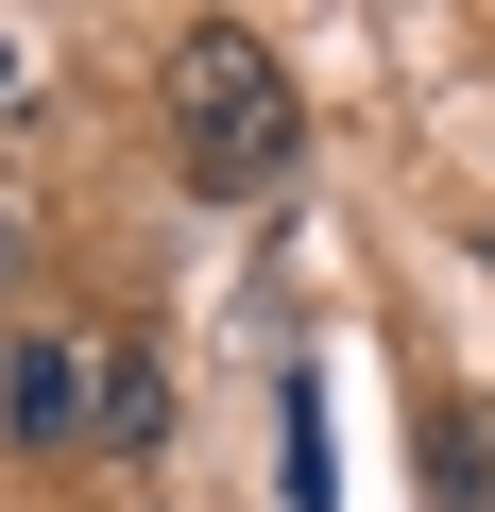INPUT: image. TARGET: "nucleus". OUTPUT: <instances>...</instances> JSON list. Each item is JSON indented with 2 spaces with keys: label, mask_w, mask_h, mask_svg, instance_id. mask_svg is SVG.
Segmentation results:
<instances>
[{
  "label": "nucleus",
  "mask_w": 495,
  "mask_h": 512,
  "mask_svg": "<svg viewBox=\"0 0 495 512\" xmlns=\"http://www.w3.org/2000/svg\"><path fill=\"white\" fill-rule=\"evenodd\" d=\"M171 154H188V188H291V154H308V103H291V69H274V35H239V18H205V35H171Z\"/></svg>",
  "instance_id": "nucleus-1"
},
{
  "label": "nucleus",
  "mask_w": 495,
  "mask_h": 512,
  "mask_svg": "<svg viewBox=\"0 0 495 512\" xmlns=\"http://www.w3.org/2000/svg\"><path fill=\"white\" fill-rule=\"evenodd\" d=\"M427 495L444 512H495V410H444L427 427Z\"/></svg>",
  "instance_id": "nucleus-3"
},
{
  "label": "nucleus",
  "mask_w": 495,
  "mask_h": 512,
  "mask_svg": "<svg viewBox=\"0 0 495 512\" xmlns=\"http://www.w3.org/2000/svg\"><path fill=\"white\" fill-rule=\"evenodd\" d=\"M154 427H171V393H154V359L120 342V359H103V427H86V444H120V461H154Z\"/></svg>",
  "instance_id": "nucleus-4"
},
{
  "label": "nucleus",
  "mask_w": 495,
  "mask_h": 512,
  "mask_svg": "<svg viewBox=\"0 0 495 512\" xmlns=\"http://www.w3.org/2000/svg\"><path fill=\"white\" fill-rule=\"evenodd\" d=\"M0 291H18V205H0Z\"/></svg>",
  "instance_id": "nucleus-6"
},
{
  "label": "nucleus",
  "mask_w": 495,
  "mask_h": 512,
  "mask_svg": "<svg viewBox=\"0 0 495 512\" xmlns=\"http://www.w3.org/2000/svg\"><path fill=\"white\" fill-rule=\"evenodd\" d=\"M86 427H103V359H86V342H52V325H35V342H18V359H0V444H18V461H69V444H86Z\"/></svg>",
  "instance_id": "nucleus-2"
},
{
  "label": "nucleus",
  "mask_w": 495,
  "mask_h": 512,
  "mask_svg": "<svg viewBox=\"0 0 495 512\" xmlns=\"http://www.w3.org/2000/svg\"><path fill=\"white\" fill-rule=\"evenodd\" d=\"M0 103H35V69H18V35H0Z\"/></svg>",
  "instance_id": "nucleus-5"
}]
</instances>
